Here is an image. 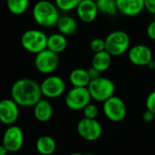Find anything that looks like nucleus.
I'll return each instance as SVG.
<instances>
[{"instance_id": "f257e3e1", "label": "nucleus", "mask_w": 155, "mask_h": 155, "mask_svg": "<svg viewBox=\"0 0 155 155\" xmlns=\"http://www.w3.org/2000/svg\"><path fill=\"white\" fill-rule=\"evenodd\" d=\"M10 96L21 107H34L43 97L40 84L29 78L16 80L11 86Z\"/></svg>"}, {"instance_id": "f03ea898", "label": "nucleus", "mask_w": 155, "mask_h": 155, "mask_svg": "<svg viewBox=\"0 0 155 155\" xmlns=\"http://www.w3.org/2000/svg\"><path fill=\"white\" fill-rule=\"evenodd\" d=\"M32 15L35 22L43 27L56 25L60 18V10L54 3L49 0H39L32 9Z\"/></svg>"}, {"instance_id": "7ed1b4c3", "label": "nucleus", "mask_w": 155, "mask_h": 155, "mask_svg": "<svg viewBox=\"0 0 155 155\" xmlns=\"http://www.w3.org/2000/svg\"><path fill=\"white\" fill-rule=\"evenodd\" d=\"M105 51L112 56H120L128 52L131 45V38L128 33L124 30H114L109 33L104 38Z\"/></svg>"}, {"instance_id": "20e7f679", "label": "nucleus", "mask_w": 155, "mask_h": 155, "mask_svg": "<svg viewBox=\"0 0 155 155\" xmlns=\"http://www.w3.org/2000/svg\"><path fill=\"white\" fill-rule=\"evenodd\" d=\"M47 35L41 30L29 29L21 35V45L28 53L37 54L47 48Z\"/></svg>"}, {"instance_id": "39448f33", "label": "nucleus", "mask_w": 155, "mask_h": 155, "mask_svg": "<svg viewBox=\"0 0 155 155\" xmlns=\"http://www.w3.org/2000/svg\"><path fill=\"white\" fill-rule=\"evenodd\" d=\"M87 89L93 100L104 103L114 95L115 85L111 79L100 76L94 80H91Z\"/></svg>"}, {"instance_id": "423d86ee", "label": "nucleus", "mask_w": 155, "mask_h": 155, "mask_svg": "<svg viewBox=\"0 0 155 155\" xmlns=\"http://www.w3.org/2000/svg\"><path fill=\"white\" fill-rule=\"evenodd\" d=\"M103 112L106 118L114 123H120L126 117V104L119 96H112L104 102Z\"/></svg>"}, {"instance_id": "0eeeda50", "label": "nucleus", "mask_w": 155, "mask_h": 155, "mask_svg": "<svg viewBox=\"0 0 155 155\" xmlns=\"http://www.w3.org/2000/svg\"><path fill=\"white\" fill-rule=\"evenodd\" d=\"M91 95L87 87H73L64 97L65 105L73 111H81L91 103Z\"/></svg>"}, {"instance_id": "6e6552de", "label": "nucleus", "mask_w": 155, "mask_h": 155, "mask_svg": "<svg viewBox=\"0 0 155 155\" xmlns=\"http://www.w3.org/2000/svg\"><path fill=\"white\" fill-rule=\"evenodd\" d=\"M59 65V56L57 54L45 49L35 57V66L36 70L44 74H50L54 73Z\"/></svg>"}, {"instance_id": "1a4fd4ad", "label": "nucleus", "mask_w": 155, "mask_h": 155, "mask_svg": "<svg viewBox=\"0 0 155 155\" xmlns=\"http://www.w3.org/2000/svg\"><path fill=\"white\" fill-rule=\"evenodd\" d=\"M42 95L47 99L60 97L65 92L66 84L64 80L57 75H49L40 84Z\"/></svg>"}, {"instance_id": "9d476101", "label": "nucleus", "mask_w": 155, "mask_h": 155, "mask_svg": "<svg viewBox=\"0 0 155 155\" xmlns=\"http://www.w3.org/2000/svg\"><path fill=\"white\" fill-rule=\"evenodd\" d=\"M24 132L19 126L13 124L5 129L2 138V144L8 153H16L20 151L24 145Z\"/></svg>"}, {"instance_id": "9b49d317", "label": "nucleus", "mask_w": 155, "mask_h": 155, "mask_svg": "<svg viewBox=\"0 0 155 155\" xmlns=\"http://www.w3.org/2000/svg\"><path fill=\"white\" fill-rule=\"evenodd\" d=\"M77 133L84 140L94 142L102 136L103 127L96 119H87L84 117L77 124Z\"/></svg>"}, {"instance_id": "f8f14e48", "label": "nucleus", "mask_w": 155, "mask_h": 155, "mask_svg": "<svg viewBox=\"0 0 155 155\" xmlns=\"http://www.w3.org/2000/svg\"><path fill=\"white\" fill-rule=\"evenodd\" d=\"M128 59L136 66H147L153 59V51L146 45H135L128 50Z\"/></svg>"}, {"instance_id": "ddd939ff", "label": "nucleus", "mask_w": 155, "mask_h": 155, "mask_svg": "<svg viewBox=\"0 0 155 155\" xmlns=\"http://www.w3.org/2000/svg\"><path fill=\"white\" fill-rule=\"evenodd\" d=\"M19 105L11 98L0 100V122L5 125H13L19 118Z\"/></svg>"}, {"instance_id": "4468645a", "label": "nucleus", "mask_w": 155, "mask_h": 155, "mask_svg": "<svg viewBox=\"0 0 155 155\" xmlns=\"http://www.w3.org/2000/svg\"><path fill=\"white\" fill-rule=\"evenodd\" d=\"M75 10L78 19L84 24L93 23L99 14L95 0H82Z\"/></svg>"}, {"instance_id": "2eb2a0df", "label": "nucleus", "mask_w": 155, "mask_h": 155, "mask_svg": "<svg viewBox=\"0 0 155 155\" xmlns=\"http://www.w3.org/2000/svg\"><path fill=\"white\" fill-rule=\"evenodd\" d=\"M118 12L129 17L137 16L144 10V0H116Z\"/></svg>"}, {"instance_id": "dca6fc26", "label": "nucleus", "mask_w": 155, "mask_h": 155, "mask_svg": "<svg viewBox=\"0 0 155 155\" xmlns=\"http://www.w3.org/2000/svg\"><path fill=\"white\" fill-rule=\"evenodd\" d=\"M34 116L40 123H46L53 116V106L46 99H41L34 107Z\"/></svg>"}, {"instance_id": "f3484780", "label": "nucleus", "mask_w": 155, "mask_h": 155, "mask_svg": "<svg viewBox=\"0 0 155 155\" xmlns=\"http://www.w3.org/2000/svg\"><path fill=\"white\" fill-rule=\"evenodd\" d=\"M68 46L67 37L60 33H54L47 37V49L50 51L60 54L63 53Z\"/></svg>"}, {"instance_id": "a211bd4d", "label": "nucleus", "mask_w": 155, "mask_h": 155, "mask_svg": "<svg viewBox=\"0 0 155 155\" xmlns=\"http://www.w3.org/2000/svg\"><path fill=\"white\" fill-rule=\"evenodd\" d=\"M56 27L58 33L65 36H70L76 33L78 25L74 17L70 15H62L56 24Z\"/></svg>"}, {"instance_id": "6ab92c4d", "label": "nucleus", "mask_w": 155, "mask_h": 155, "mask_svg": "<svg viewBox=\"0 0 155 155\" xmlns=\"http://www.w3.org/2000/svg\"><path fill=\"white\" fill-rule=\"evenodd\" d=\"M69 81L73 87H87L91 82L86 69L75 68L69 74Z\"/></svg>"}, {"instance_id": "aec40b11", "label": "nucleus", "mask_w": 155, "mask_h": 155, "mask_svg": "<svg viewBox=\"0 0 155 155\" xmlns=\"http://www.w3.org/2000/svg\"><path fill=\"white\" fill-rule=\"evenodd\" d=\"M112 61H113V56L104 50L103 52L95 53L94 54L92 58V66L96 70H98L100 73H103L110 68L112 64Z\"/></svg>"}, {"instance_id": "412c9836", "label": "nucleus", "mask_w": 155, "mask_h": 155, "mask_svg": "<svg viewBox=\"0 0 155 155\" xmlns=\"http://www.w3.org/2000/svg\"><path fill=\"white\" fill-rule=\"evenodd\" d=\"M35 149L41 155H52L56 150V142L49 135L40 136L35 143Z\"/></svg>"}, {"instance_id": "4be33fe9", "label": "nucleus", "mask_w": 155, "mask_h": 155, "mask_svg": "<svg viewBox=\"0 0 155 155\" xmlns=\"http://www.w3.org/2000/svg\"><path fill=\"white\" fill-rule=\"evenodd\" d=\"M99 13L114 16L118 13L116 0H95Z\"/></svg>"}, {"instance_id": "5701e85b", "label": "nucleus", "mask_w": 155, "mask_h": 155, "mask_svg": "<svg viewBox=\"0 0 155 155\" xmlns=\"http://www.w3.org/2000/svg\"><path fill=\"white\" fill-rule=\"evenodd\" d=\"M29 0H6V6L9 12L15 15H23L28 8Z\"/></svg>"}, {"instance_id": "b1692460", "label": "nucleus", "mask_w": 155, "mask_h": 155, "mask_svg": "<svg viewBox=\"0 0 155 155\" xmlns=\"http://www.w3.org/2000/svg\"><path fill=\"white\" fill-rule=\"evenodd\" d=\"M82 0H54L55 5L59 10L64 12H69L76 9Z\"/></svg>"}, {"instance_id": "393cba45", "label": "nucleus", "mask_w": 155, "mask_h": 155, "mask_svg": "<svg viewBox=\"0 0 155 155\" xmlns=\"http://www.w3.org/2000/svg\"><path fill=\"white\" fill-rule=\"evenodd\" d=\"M82 111H83L84 118H87V119H96L99 114L98 107L95 104H91V103L87 104Z\"/></svg>"}, {"instance_id": "a878e982", "label": "nucleus", "mask_w": 155, "mask_h": 155, "mask_svg": "<svg viewBox=\"0 0 155 155\" xmlns=\"http://www.w3.org/2000/svg\"><path fill=\"white\" fill-rule=\"evenodd\" d=\"M90 48H91V50L94 54L104 51L105 50V42H104V39L100 38V37L94 38L90 42Z\"/></svg>"}, {"instance_id": "bb28decb", "label": "nucleus", "mask_w": 155, "mask_h": 155, "mask_svg": "<svg viewBox=\"0 0 155 155\" xmlns=\"http://www.w3.org/2000/svg\"><path fill=\"white\" fill-rule=\"evenodd\" d=\"M145 106H146V110L153 112L155 114V90L148 94L145 101Z\"/></svg>"}, {"instance_id": "cd10ccee", "label": "nucleus", "mask_w": 155, "mask_h": 155, "mask_svg": "<svg viewBox=\"0 0 155 155\" xmlns=\"http://www.w3.org/2000/svg\"><path fill=\"white\" fill-rule=\"evenodd\" d=\"M146 34L150 39L155 41V20L148 24L146 27Z\"/></svg>"}, {"instance_id": "c85d7f7f", "label": "nucleus", "mask_w": 155, "mask_h": 155, "mask_svg": "<svg viewBox=\"0 0 155 155\" xmlns=\"http://www.w3.org/2000/svg\"><path fill=\"white\" fill-rule=\"evenodd\" d=\"M144 9L155 15V0H144Z\"/></svg>"}, {"instance_id": "c756f323", "label": "nucleus", "mask_w": 155, "mask_h": 155, "mask_svg": "<svg viewBox=\"0 0 155 155\" xmlns=\"http://www.w3.org/2000/svg\"><path fill=\"white\" fill-rule=\"evenodd\" d=\"M87 72H88V74H89L91 80H94V79H96V78L101 76V73L98 70H96L95 68H94L93 66L89 67L87 69Z\"/></svg>"}, {"instance_id": "7c9ffc66", "label": "nucleus", "mask_w": 155, "mask_h": 155, "mask_svg": "<svg viewBox=\"0 0 155 155\" xmlns=\"http://www.w3.org/2000/svg\"><path fill=\"white\" fill-rule=\"evenodd\" d=\"M154 118L155 114L149 110H146L143 114V119L145 123H151L154 120Z\"/></svg>"}, {"instance_id": "2f4dec72", "label": "nucleus", "mask_w": 155, "mask_h": 155, "mask_svg": "<svg viewBox=\"0 0 155 155\" xmlns=\"http://www.w3.org/2000/svg\"><path fill=\"white\" fill-rule=\"evenodd\" d=\"M8 153V151L5 149V147L1 143L0 144V155H6Z\"/></svg>"}, {"instance_id": "473e14b6", "label": "nucleus", "mask_w": 155, "mask_h": 155, "mask_svg": "<svg viewBox=\"0 0 155 155\" xmlns=\"http://www.w3.org/2000/svg\"><path fill=\"white\" fill-rule=\"evenodd\" d=\"M147 67L149 68V69H151V70H154L155 69V60H152L150 63H149V64L147 65Z\"/></svg>"}, {"instance_id": "72a5a7b5", "label": "nucleus", "mask_w": 155, "mask_h": 155, "mask_svg": "<svg viewBox=\"0 0 155 155\" xmlns=\"http://www.w3.org/2000/svg\"><path fill=\"white\" fill-rule=\"evenodd\" d=\"M68 155H85V154L81 153H70V154H68Z\"/></svg>"}, {"instance_id": "f704fd0d", "label": "nucleus", "mask_w": 155, "mask_h": 155, "mask_svg": "<svg viewBox=\"0 0 155 155\" xmlns=\"http://www.w3.org/2000/svg\"><path fill=\"white\" fill-rule=\"evenodd\" d=\"M85 155H93V154H92V153H86Z\"/></svg>"}]
</instances>
